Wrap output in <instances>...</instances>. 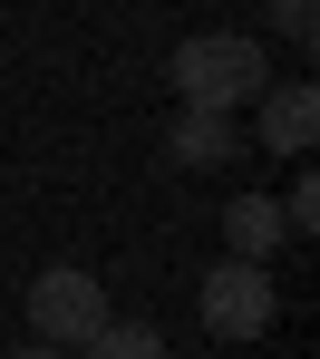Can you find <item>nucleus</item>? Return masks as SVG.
<instances>
[{
  "label": "nucleus",
  "mask_w": 320,
  "mask_h": 359,
  "mask_svg": "<svg viewBox=\"0 0 320 359\" xmlns=\"http://www.w3.org/2000/svg\"><path fill=\"white\" fill-rule=\"evenodd\" d=\"M165 78H175V97H185L194 117H243L262 88H272L262 39H243V29H194V39H175Z\"/></svg>",
  "instance_id": "nucleus-1"
},
{
  "label": "nucleus",
  "mask_w": 320,
  "mask_h": 359,
  "mask_svg": "<svg viewBox=\"0 0 320 359\" xmlns=\"http://www.w3.org/2000/svg\"><path fill=\"white\" fill-rule=\"evenodd\" d=\"M97 330H107V292H97V272L49 262V272L29 282V340H39V350H88Z\"/></svg>",
  "instance_id": "nucleus-2"
},
{
  "label": "nucleus",
  "mask_w": 320,
  "mask_h": 359,
  "mask_svg": "<svg viewBox=\"0 0 320 359\" xmlns=\"http://www.w3.org/2000/svg\"><path fill=\"white\" fill-rule=\"evenodd\" d=\"M194 311H204V330H214V340H262V330L281 320V292H272V272H262V262H233V252H223V262L204 272Z\"/></svg>",
  "instance_id": "nucleus-3"
},
{
  "label": "nucleus",
  "mask_w": 320,
  "mask_h": 359,
  "mask_svg": "<svg viewBox=\"0 0 320 359\" xmlns=\"http://www.w3.org/2000/svg\"><path fill=\"white\" fill-rule=\"evenodd\" d=\"M253 107H262V146L301 165V156H311V136H320V88H311V78H272Z\"/></svg>",
  "instance_id": "nucleus-4"
},
{
  "label": "nucleus",
  "mask_w": 320,
  "mask_h": 359,
  "mask_svg": "<svg viewBox=\"0 0 320 359\" xmlns=\"http://www.w3.org/2000/svg\"><path fill=\"white\" fill-rule=\"evenodd\" d=\"M223 243H233V262H262V272H272V252L291 243V224H281L272 194H233V204H223Z\"/></svg>",
  "instance_id": "nucleus-5"
},
{
  "label": "nucleus",
  "mask_w": 320,
  "mask_h": 359,
  "mask_svg": "<svg viewBox=\"0 0 320 359\" xmlns=\"http://www.w3.org/2000/svg\"><path fill=\"white\" fill-rule=\"evenodd\" d=\"M165 156L175 165H233L243 156V117H194V107H175V136H165Z\"/></svg>",
  "instance_id": "nucleus-6"
},
{
  "label": "nucleus",
  "mask_w": 320,
  "mask_h": 359,
  "mask_svg": "<svg viewBox=\"0 0 320 359\" xmlns=\"http://www.w3.org/2000/svg\"><path fill=\"white\" fill-rule=\"evenodd\" d=\"M88 350L97 359H165V340H155V320H107Z\"/></svg>",
  "instance_id": "nucleus-7"
},
{
  "label": "nucleus",
  "mask_w": 320,
  "mask_h": 359,
  "mask_svg": "<svg viewBox=\"0 0 320 359\" xmlns=\"http://www.w3.org/2000/svg\"><path fill=\"white\" fill-rule=\"evenodd\" d=\"M272 29H281L291 49H311L320 39V0H272Z\"/></svg>",
  "instance_id": "nucleus-8"
},
{
  "label": "nucleus",
  "mask_w": 320,
  "mask_h": 359,
  "mask_svg": "<svg viewBox=\"0 0 320 359\" xmlns=\"http://www.w3.org/2000/svg\"><path fill=\"white\" fill-rule=\"evenodd\" d=\"M281 224H291V233H301V243L320 233V184H311V175H301V184H291V194H281Z\"/></svg>",
  "instance_id": "nucleus-9"
},
{
  "label": "nucleus",
  "mask_w": 320,
  "mask_h": 359,
  "mask_svg": "<svg viewBox=\"0 0 320 359\" xmlns=\"http://www.w3.org/2000/svg\"><path fill=\"white\" fill-rule=\"evenodd\" d=\"M0 359H68V350H39V340H29V350H0Z\"/></svg>",
  "instance_id": "nucleus-10"
}]
</instances>
